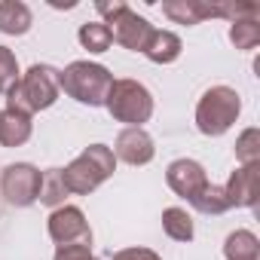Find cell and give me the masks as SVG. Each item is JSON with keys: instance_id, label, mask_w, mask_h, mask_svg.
Here are the masks:
<instances>
[{"instance_id": "6da1fadb", "label": "cell", "mask_w": 260, "mask_h": 260, "mask_svg": "<svg viewBox=\"0 0 260 260\" xmlns=\"http://www.w3.org/2000/svg\"><path fill=\"white\" fill-rule=\"evenodd\" d=\"M110 86H113V74L95 61H71L64 71H58V89L89 107H101L107 101Z\"/></svg>"}, {"instance_id": "7a4b0ae2", "label": "cell", "mask_w": 260, "mask_h": 260, "mask_svg": "<svg viewBox=\"0 0 260 260\" xmlns=\"http://www.w3.org/2000/svg\"><path fill=\"white\" fill-rule=\"evenodd\" d=\"M58 92V71L49 64H31L28 74H22L19 83L10 89V107L31 116L37 110L52 107Z\"/></svg>"}, {"instance_id": "3957f363", "label": "cell", "mask_w": 260, "mask_h": 260, "mask_svg": "<svg viewBox=\"0 0 260 260\" xmlns=\"http://www.w3.org/2000/svg\"><path fill=\"white\" fill-rule=\"evenodd\" d=\"M116 169V156L110 147L104 144H92L86 147L68 169H61V181L68 187V193H77V196H86L92 190H98Z\"/></svg>"}, {"instance_id": "277c9868", "label": "cell", "mask_w": 260, "mask_h": 260, "mask_svg": "<svg viewBox=\"0 0 260 260\" xmlns=\"http://www.w3.org/2000/svg\"><path fill=\"white\" fill-rule=\"evenodd\" d=\"M239 110H242V98L236 89L211 86L196 104V128L208 138H220L239 119Z\"/></svg>"}, {"instance_id": "5b68a950", "label": "cell", "mask_w": 260, "mask_h": 260, "mask_svg": "<svg viewBox=\"0 0 260 260\" xmlns=\"http://www.w3.org/2000/svg\"><path fill=\"white\" fill-rule=\"evenodd\" d=\"M95 10L107 19V31H110V40L125 46V49H132V52H144L147 40L153 37V25L138 16L128 4H122V0H113V4H95Z\"/></svg>"}, {"instance_id": "8992f818", "label": "cell", "mask_w": 260, "mask_h": 260, "mask_svg": "<svg viewBox=\"0 0 260 260\" xmlns=\"http://www.w3.org/2000/svg\"><path fill=\"white\" fill-rule=\"evenodd\" d=\"M104 107L116 122H128V128H141L153 116V95L138 80H113Z\"/></svg>"}, {"instance_id": "52a82bcc", "label": "cell", "mask_w": 260, "mask_h": 260, "mask_svg": "<svg viewBox=\"0 0 260 260\" xmlns=\"http://www.w3.org/2000/svg\"><path fill=\"white\" fill-rule=\"evenodd\" d=\"M40 169H34L31 162H13L0 172V193L4 199L16 208H28L37 202L40 193Z\"/></svg>"}, {"instance_id": "ba28073f", "label": "cell", "mask_w": 260, "mask_h": 260, "mask_svg": "<svg viewBox=\"0 0 260 260\" xmlns=\"http://www.w3.org/2000/svg\"><path fill=\"white\" fill-rule=\"evenodd\" d=\"M49 236L58 248H68V245H89L92 248L89 220L77 205H61L49 214Z\"/></svg>"}, {"instance_id": "9c48e42d", "label": "cell", "mask_w": 260, "mask_h": 260, "mask_svg": "<svg viewBox=\"0 0 260 260\" xmlns=\"http://www.w3.org/2000/svg\"><path fill=\"white\" fill-rule=\"evenodd\" d=\"M162 13L178 25H199L214 16L236 19V4H205V0H169L162 4Z\"/></svg>"}, {"instance_id": "30bf717a", "label": "cell", "mask_w": 260, "mask_h": 260, "mask_svg": "<svg viewBox=\"0 0 260 260\" xmlns=\"http://www.w3.org/2000/svg\"><path fill=\"white\" fill-rule=\"evenodd\" d=\"M113 156L125 166H147L156 156V147L144 128H122L113 141Z\"/></svg>"}, {"instance_id": "8fae6325", "label": "cell", "mask_w": 260, "mask_h": 260, "mask_svg": "<svg viewBox=\"0 0 260 260\" xmlns=\"http://www.w3.org/2000/svg\"><path fill=\"white\" fill-rule=\"evenodd\" d=\"M226 190V199H230V208H254L257 205V196H260V162L254 166H239L233 175H230V184L223 187Z\"/></svg>"}, {"instance_id": "7c38bea8", "label": "cell", "mask_w": 260, "mask_h": 260, "mask_svg": "<svg viewBox=\"0 0 260 260\" xmlns=\"http://www.w3.org/2000/svg\"><path fill=\"white\" fill-rule=\"evenodd\" d=\"M166 181H169V187L181 196V199H193L205 184H208V175H205V169L196 162V159H175L169 169H166Z\"/></svg>"}, {"instance_id": "4fadbf2b", "label": "cell", "mask_w": 260, "mask_h": 260, "mask_svg": "<svg viewBox=\"0 0 260 260\" xmlns=\"http://www.w3.org/2000/svg\"><path fill=\"white\" fill-rule=\"evenodd\" d=\"M31 138V116L22 110H0V144L4 147H22Z\"/></svg>"}, {"instance_id": "5bb4252c", "label": "cell", "mask_w": 260, "mask_h": 260, "mask_svg": "<svg viewBox=\"0 0 260 260\" xmlns=\"http://www.w3.org/2000/svg\"><path fill=\"white\" fill-rule=\"evenodd\" d=\"M31 25H34V16L28 4H22V0H4L0 4V34L22 37L31 31Z\"/></svg>"}, {"instance_id": "9a60e30c", "label": "cell", "mask_w": 260, "mask_h": 260, "mask_svg": "<svg viewBox=\"0 0 260 260\" xmlns=\"http://www.w3.org/2000/svg\"><path fill=\"white\" fill-rule=\"evenodd\" d=\"M144 55L153 64H172L181 55V37L172 34V31H153V37L144 46Z\"/></svg>"}, {"instance_id": "2e32d148", "label": "cell", "mask_w": 260, "mask_h": 260, "mask_svg": "<svg viewBox=\"0 0 260 260\" xmlns=\"http://www.w3.org/2000/svg\"><path fill=\"white\" fill-rule=\"evenodd\" d=\"M223 257L226 260H257L260 257V242L251 230H236L223 242Z\"/></svg>"}, {"instance_id": "e0dca14e", "label": "cell", "mask_w": 260, "mask_h": 260, "mask_svg": "<svg viewBox=\"0 0 260 260\" xmlns=\"http://www.w3.org/2000/svg\"><path fill=\"white\" fill-rule=\"evenodd\" d=\"M68 187L61 181V169H46L40 175V193H37V202L46 205V208H61L64 199H68Z\"/></svg>"}, {"instance_id": "ac0fdd59", "label": "cell", "mask_w": 260, "mask_h": 260, "mask_svg": "<svg viewBox=\"0 0 260 260\" xmlns=\"http://www.w3.org/2000/svg\"><path fill=\"white\" fill-rule=\"evenodd\" d=\"M190 205L199 211V214H223V211H230V199H226V190L223 187H214V184H205L193 199H190Z\"/></svg>"}, {"instance_id": "d6986e66", "label": "cell", "mask_w": 260, "mask_h": 260, "mask_svg": "<svg viewBox=\"0 0 260 260\" xmlns=\"http://www.w3.org/2000/svg\"><path fill=\"white\" fill-rule=\"evenodd\" d=\"M162 230L175 242H190L193 239V217L184 208H166L162 211Z\"/></svg>"}, {"instance_id": "ffe728a7", "label": "cell", "mask_w": 260, "mask_h": 260, "mask_svg": "<svg viewBox=\"0 0 260 260\" xmlns=\"http://www.w3.org/2000/svg\"><path fill=\"white\" fill-rule=\"evenodd\" d=\"M230 40H233L236 49H245V52L257 49V43H260V22L257 19H239V22H233Z\"/></svg>"}, {"instance_id": "44dd1931", "label": "cell", "mask_w": 260, "mask_h": 260, "mask_svg": "<svg viewBox=\"0 0 260 260\" xmlns=\"http://www.w3.org/2000/svg\"><path fill=\"white\" fill-rule=\"evenodd\" d=\"M80 43H83V49H89V52H107L110 49V31H107V25L104 22H86L83 28H80Z\"/></svg>"}, {"instance_id": "7402d4cb", "label": "cell", "mask_w": 260, "mask_h": 260, "mask_svg": "<svg viewBox=\"0 0 260 260\" xmlns=\"http://www.w3.org/2000/svg\"><path fill=\"white\" fill-rule=\"evenodd\" d=\"M236 159L242 166H254L260 162V132L257 128H245L236 141Z\"/></svg>"}, {"instance_id": "603a6c76", "label": "cell", "mask_w": 260, "mask_h": 260, "mask_svg": "<svg viewBox=\"0 0 260 260\" xmlns=\"http://www.w3.org/2000/svg\"><path fill=\"white\" fill-rule=\"evenodd\" d=\"M19 83V61L13 55V49L0 46V95H10V89Z\"/></svg>"}, {"instance_id": "cb8c5ba5", "label": "cell", "mask_w": 260, "mask_h": 260, "mask_svg": "<svg viewBox=\"0 0 260 260\" xmlns=\"http://www.w3.org/2000/svg\"><path fill=\"white\" fill-rule=\"evenodd\" d=\"M52 260H98V257H92L89 245H68V248H58Z\"/></svg>"}, {"instance_id": "d4e9b609", "label": "cell", "mask_w": 260, "mask_h": 260, "mask_svg": "<svg viewBox=\"0 0 260 260\" xmlns=\"http://www.w3.org/2000/svg\"><path fill=\"white\" fill-rule=\"evenodd\" d=\"M110 260H162V257L150 248H125V251H116Z\"/></svg>"}]
</instances>
